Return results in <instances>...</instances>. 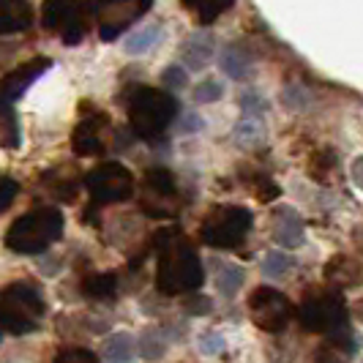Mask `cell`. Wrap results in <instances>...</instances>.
I'll list each match as a JSON object with an SVG mask.
<instances>
[{
  "mask_svg": "<svg viewBox=\"0 0 363 363\" xmlns=\"http://www.w3.org/2000/svg\"><path fill=\"white\" fill-rule=\"evenodd\" d=\"M156 287L164 295H189L200 290L205 271L194 246L181 235V230H162L156 235Z\"/></svg>",
  "mask_w": 363,
  "mask_h": 363,
  "instance_id": "obj_1",
  "label": "cell"
},
{
  "mask_svg": "<svg viewBox=\"0 0 363 363\" xmlns=\"http://www.w3.org/2000/svg\"><path fill=\"white\" fill-rule=\"evenodd\" d=\"M178 115V101L175 96L159 88H137L128 96V123L137 137L143 140H159L167 126Z\"/></svg>",
  "mask_w": 363,
  "mask_h": 363,
  "instance_id": "obj_2",
  "label": "cell"
},
{
  "mask_svg": "<svg viewBox=\"0 0 363 363\" xmlns=\"http://www.w3.org/2000/svg\"><path fill=\"white\" fill-rule=\"evenodd\" d=\"M63 235V216L57 208H36L19 216L6 233V249L14 255H41Z\"/></svg>",
  "mask_w": 363,
  "mask_h": 363,
  "instance_id": "obj_3",
  "label": "cell"
},
{
  "mask_svg": "<svg viewBox=\"0 0 363 363\" xmlns=\"http://www.w3.org/2000/svg\"><path fill=\"white\" fill-rule=\"evenodd\" d=\"M44 311L47 303L41 292L28 281H14L0 290V330H9L14 336L33 333L44 320Z\"/></svg>",
  "mask_w": 363,
  "mask_h": 363,
  "instance_id": "obj_4",
  "label": "cell"
},
{
  "mask_svg": "<svg viewBox=\"0 0 363 363\" xmlns=\"http://www.w3.org/2000/svg\"><path fill=\"white\" fill-rule=\"evenodd\" d=\"M255 224V216L249 208L240 205H216L208 211V216L200 224L202 243L213 246V249H235L240 246L249 230Z\"/></svg>",
  "mask_w": 363,
  "mask_h": 363,
  "instance_id": "obj_5",
  "label": "cell"
},
{
  "mask_svg": "<svg viewBox=\"0 0 363 363\" xmlns=\"http://www.w3.org/2000/svg\"><path fill=\"white\" fill-rule=\"evenodd\" d=\"M301 317V325L311 330V333H323L328 339H336L347 333V306L345 298L336 295V292H320V295H311L301 303L298 309Z\"/></svg>",
  "mask_w": 363,
  "mask_h": 363,
  "instance_id": "obj_6",
  "label": "cell"
},
{
  "mask_svg": "<svg viewBox=\"0 0 363 363\" xmlns=\"http://www.w3.org/2000/svg\"><path fill=\"white\" fill-rule=\"evenodd\" d=\"M140 205L150 218H172L181 208V194L178 183L169 169H147L143 178V191H140Z\"/></svg>",
  "mask_w": 363,
  "mask_h": 363,
  "instance_id": "obj_7",
  "label": "cell"
},
{
  "mask_svg": "<svg viewBox=\"0 0 363 363\" xmlns=\"http://www.w3.org/2000/svg\"><path fill=\"white\" fill-rule=\"evenodd\" d=\"M85 189H88V194H91L93 205L123 202L134 194V175L128 172L123 164L107 162L88 172Z\"/></svg>",
  "mask_w": 363,
  "mask_h": 363,
  "instance_id": "obj_8",
  "label": "cell"
},
{
  "mask_svg": "<svg viewBox=\"0 0 363 363\" xmlns=\"http://www.w3.org/2000/svg\"><path fill=\"white\" fill-rule=\"evenodd\" d=\"M249 314H252V320L259 330L281 333L295 317V306L284 292L273 290V287H259L249 298Z\"/></svg>",
  "mask_w": 363,
  "mask_h": 363,
  "instance_id": "obj_9",
  "label": "cell"
},
{
  "mask_svg": "<svg viewBox=\"0 0 363 363\" xmlns=\"http://www.w3.org/2000/svg\"><path fill=\"white\" fill-rule=\"evenodd\" d=\"M150 9L145 0H115L107 6H99V33L101 41H112L123 33V28L140 19Z\"/></svg>",
  "mask_w": 363,
  "mask_h": 363,
  "instance_id": "obj_10",
  "label": "cell"
},
{
  "mask_svg": "<svg viewBox=\"0 0 363 363\" xmlns=\"http://www.w3.org/2000/svg\"><path fill=\"white\" fill-rule=\"evenodd\" d=\"M107 115L104 112H88L79 118L72 131V147L77 156H96L104 150V131H107Z\"/></svg>",
  "mask_w": 363,
  "mask_h": 363,
  "instance_id": "obj_11",
  "label": "cell"
},
{
  "mask_svg": "<svg viewBox=\"0 0 363 363\" xmlns=\"http://www.w3.org/2000/svg\"><path fill=\"white\" fill-rule=\"evenodd\" d=\"M50 66H52V60H50V57H33V60H28V63L17 66L14 72H9L3 79H0V96H3L6 101L19 99L22 93L36 82L41 74L50 69Z\"/></svg>",
  "mask_w": 363,
  "mask_h": 363,
  "instance_id": "obj_12",
  "label": "cell"
},
{
  "mask_svg": "<svg viewBox=\"0 0 363 363\" xmlns=\"http://www.w3.org/2000/svg\"><path fill=\"white\" fill-rule=\"evenodd\" d=\"M303 221L298 218V213L292 208H279L273 213V240L284 249H298L303 246Z\"/></svg>",
  "mask_w": 363,
  "mask_h": 363,
  "instance_id": "obj_13",
  "label": "cell"
},
{
  "mask_svg": "<svg viewBox=\"0 0 363 363\" xmlns=\"http://www.w3.org/2000/svg\"><path fill=\"white\" fill-rule=\"evenodd\" d=\"M211 55H213V36L205 33V30H194L191 36L183 41V47H181L183 69H189V72H202V69L211 63Z\"/></svg>",
  "mask_w": 363,
  "mask_h": 363,
  "instance_id": "obj_14",
  "label": "cell"
},
{
  "mask_svg": "<svg viewBox=\"0 0 363 363\" xmlns=\"http://www.w3.org/2000/svg\"><path fill=\"white\" fill-rule=\"evenodd\" d=\"M33 25V6L25 0H0V36L22 33Z\"/></svg>",
  "mask_w": 363,
  "mask_h": 363,
  "instance_id": "obj_15",
  "label": "cell"
},
{
  "mask_svg": "<svg viewBox=\"0 0 363 363\" xmlns=\"http://www.w3.org/2000/svg\"><path fill=\"white\" fill-rule=\"evenodd\" d=\"M96 11H99L96 3H74V9H72V14H69V19H66V25L60 28L63 44H69V47L79 44V41L85 38V33H88V19H91Z\"/></svg>",
  "mask_w": 363,
  "mask_h": 363,
  "instance_id": "obj_16",
  "label": "cell"
},
{
  "mask_svg": "<svg viewBox=\"0 0 363 363\" xmlns=\"http://www.w3.org/2000/svg\"><path fill=\"white\" fill-rule=\"evenodd\" d=\"M325 279L328 281H333V284H358V279H361V265L355 262V259H350V257H333L330 262H328L325 268Z\"/></svg>",
  "mask_w": 363,
  "mask_h": 363,
  "instance_id": "obj_17",
  "label": "cell"
},
{
  "mask_svg": "<svg viewBox=\"0 0 363 363\" xmlns=\"http://www.w3.org/2000/svg\"><path fill=\"white\" fill-rule=\"evenodd\" d=\"M0 145L6 150H17L19 147L17 112L11 107V101H6L3 96H0Z\"/></svg>",
  "mask_w": 363,
  "mask_h": 363,
  "instance_id": "obj_18",
  "label": "cell"
},
{
  "mask_svg": "<svg viewBox=\"0 0 363 363\" xmlns=\"http://www.w3.org/2000/svg\"><path fill=\"white\" fill-rule=\"evenodd\" d=\"M221 72L233 79H243L246 74L252 72V57L243 52V47L230 44L224 52H221Z\"/></svg>",
  "mask_w": 363,
  "mask_h": 363,
  "instance_id": "obj_19",
  "label": "cell"
},
{
  "mask_svg": "<svg viewBox=\"0 0 363 363\" xmlns=\"http://www.w3.org/2000/svg\"><path fill=\"white\" fill-rule=\"evenodd\" d=\"M107 363H134V339L128 333H112L104 342Z\"/></svg>",
  "mask_w": 363,
  "mask_h": 363,
  "instance_id": "obj_20",
  "label": "cell"
},
{
  "mask_svg": "<svg viewBox=\"0 0 363 363\" xmlns=\"http://www.w3.org/2000/svg\"><path fill=\"white\" fill-rule=\"evenodd\" d=\"M159 38H162V28L159 25H145L123 41V50H126V55H145L159 44Z\"/></svg>",
  "mask_w": 363,
  "mask_h": 363,
  "instance_id": "obj_21",
  "label": "cell"
},
{
  "mask_svg": "<svg viewBox=\"0 0 363 363\" xmlns=\"http://www.w3.org/2000/svg\"><path fill=\"white\" fill-rule=\"evenodd\" d=\"M243 279H246V273L240 265H233V262H224V265H218L216 271V290L224 295V298H235L238 290L243 287Z\"/></svg>",
  "mask_w": 363,
  "mask_h": 363,
  "instance_id": "obj_22",
  "label": "cell"
},
{
  "mask_svg": "<svg viewBox=\"0 0 363 363\" xmlns=\"http://www.w3.org/2000/svg\"><path fill=\"white\" fill-rule=\"evenodd\" d=\"M336 164H339L336 153H333L330 147H323V150H317V153L311 156L309 175L320 183H330L333 178H336Z\"/></svg>",
  "mask_w": 363,
  "mask_h": 363,
  "instance_id": "obj_23",
  "label": "cell"
},
{
  "mask_svg": "<svg viewBox=\"0 0 363 363\" xmlns=\"http://www.w3.org/2000/svg\"><path fill=\"white\" fill-rule=\"evenodd\" d=\"M115 290H118L115 273H93V276H88V279L82 281V292H85L88 298H96V301L112 298Z\"/></svg>",
  "mask_w": 363,
  "mask_h": 363,
  "instance_id": "obj_24",
  "label": "cell"
},
{
  "mask_svg": "<svg viewBox=\"0 0 363 363\" xmlns=\"http://www.w3.org/2000/svg\"><path fill=\"white\" fill-rule=\"evenodd\" d=\"M189 11H194L197 14V22L202 25H211V22H216V17H221L224 11H230L233 9V3H183Z\"/></svg>",
  "mask_w": 363,
  "mask_h": 363,
  "instance_id": "obj_25",
  "label": "cell"
},
{
  "mask_svg": "<svg viewBox=\"0 0 363 363\" xmlns=\"http://www.w3.org/2000/svg\"><path fill=\"white\" fill-rule=\"evenodd\" d=\"M74 3H44V25L47 30H60L72 14Z\"/></svg>",
  "mask_w": 363,
  "mask_h": 363,
  "instance_id": "obj_26",
  "label": "cell"
},
{
  "mask_svg": "<svg viewBox=\"0 0 363 363\" xmlns=\"http://www.w3.org/2000/svg\"><path fill=\"white\" fill-rule=\"evenodd\" d=\"M262 134H265V131H262V121L255 118V115H246L235 128V140L238 143H246V145L259 143V140H262Z\"/></svg>",
  "mask_w": 363,
  "mask_h": 363,
  "instance_id": "obj_27",
  "label": "cell"
},
{
  "mask_svg": "<svg viewBox=\"0 0 363 363\" xmlns=\"http://www.w3.org/2000/svg\"><path fill=\"white\" fill-rule=\"evenodd\" d=\"M243 183L255 191L259 202H271L279 197V186H276L271 178H265V175H255V178H252V175H243Z\"/></svg>",
  "mask_w": 363,
  "mask_h": 363,
  "instance_id": "obj_28",
  "label": "cell"
},
{
  "mask_svg": "<svg viewBox=\"0 0 363 363\" xmlns=\"http://www.w3.org/2000/svg\"><path fill=\"white\" fill-rule=\"evenodd\" d=\"M52 363H101V361L93 355L91 350H85V347H69V350H60L55 355Z\"/></svg>",
  "mask_w": 363,
  "mask_h": 363,
  "instance_id": "obj_29",
  "label": "cell"
},
{
  "mask_svg": "<svg viewBox=\"0 0 363 363\" xmlns=\"http://www.w3.org/2000/svg\"><path fill=\"white\" fill-rule=\"evenodd\" d=\"M224 96V85H218L216 79H205L194 88V101L197 104H211V101H218Z\"/></svg>",
  "mask_w": 363,
  "mask_h": 363,
  "instance_id": "obj_30",
  "label": "cell"
},
{
  "mask_svg": "<svg viewBox=\"0 0 363 363\" xmlns=\"http://www.w3.org/2000/svg\"><path fill=\"white\" fill-rule=\"evenodd\" d=\"M164 352H167V342L156 330H147L145 336H143V355H145L147 361H159Z\"/></svg>",
  "mask_w": 363,
  "mask_h": 363,
  "instance_id": "obj_31",
  "label": "cell"
},
{
  "mask_svg": "<svg viewBox=\"0 0 363 363\" xmlns=\"http://www.w3.org/2000/svg\"><path fill=\"white\" fill-rule=\"evenodd\" d=\"M17 194H19V183L14 178L0 175V213L11 208V202L17 200Z\"/></svg>",
  "mask_w": 363,
  "mask_h": 363,
  "instance_id": "obj_32",
  "label": "cell"
},
{
  "mask_svg": "<svg viewBox=\"0 0 363 363\" xmlns=\"http://www.w3.org/2000/svg\"><path fill=\"white\" fill-rule=\"evenodd\" d=\"M287 268H290V257L276 255V252H271V255L265 257V262H262V271H265V276H281Z\"/></svg>",
  "mask_w": 363,
  "mask_h": 363,
  "instance_id": "obj_33",
  "label": "cell"
},
{
  "mask_svg": "<svg viewBox=\"0 0 363 363\" xmlns=\"http://www.w3.org/2000/svg\"><path fill=\"white\" fill-rule=\"evenodd\" d=\"M162 82L167 85V88H186L189 74H186V69H183V66H169V69H164Z\"/></svg>",
  "mask_w": 363,
  "mask_h": 363,
  "instance_id": "obj_34",
  "label": "cell"
},
{
  "mask_svg": "<svg viewBox=\"0 0 363 363\" xmlns=\"http://www.w3.org/2000/svg\"><path fill=\"white\" fill-rule=\"evenodd\" d=\"M221 347H224V339L218 336V333H211V330H205L200 336V350L205 355H218L221 352Z\"/></svg>",
  "mask_w": 363,
  "mask_h": 363,
  "instance_id": "obj_35",
  "label": "cell"
},
{
  "mask_svg": "<svg viewBox=\"0 0 363 363\" xmlns=\"http://www.w3.org/2000/svg\"><path fill=\"white\" fill-rule=\"evenodd\" d=\"M350 175H352V183H355V186L363 191V156H358V159L352 162V167H350Z\"/></svg>",
  "mask_w": 363,
  "mask_h": 363,
  "instance_id": "obj_36",
  "label": "cell"
},
{
  "mask_svg": "<svg viewBox=\"0 0 363 363\" xmlns=\"http://www.w3.org/2000/svg\"><path fill=\"white\" fill-rule=\"evenodd\" d=\"M183 126H186V131H200V128H202V121L197 118V115H189V118L183 121Z\"/></svg>",
  "mask_w": 363,
  "mask_h": 363,
  "instance_id": "obj_37",
  "label": "cell"
},
{
  "mask_svg": "<svg viewBox=\"0 0 363 363\" xmlns=\"http://www.w3.org/2000/svg\"><path fill=\"white\" fill-rule=\"evenodd\" d=\"M0 333H3V330H0Z\"/></svg>",
  "mask_w": 363,
  "mask_h": 363,
  "instance_id": "obj_38",
  "label": "cell"
}]
</instances>
